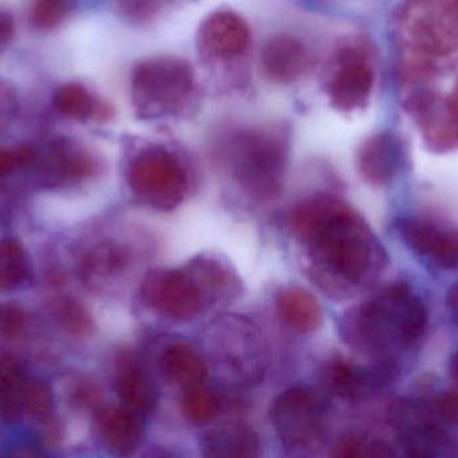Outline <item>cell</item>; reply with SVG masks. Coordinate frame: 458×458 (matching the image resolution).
Returning <instances> with one entry per match:
<instances>
[{
    "label": "cell",
    "mask_w": 458,
    "mask_h": 458,
    "mask_svg": "<svg viewBox=\"0 0 458 458\" xmlns=\"http://www.w3.org/2000/svg\"><path fill=\"white\" fill-rule=\"evenodd\" d=\"M293 236L306 245L310 274L330 298L369 292L389 268V255L365 218L344 199L311 196L288 218Z\"/></svg>",
    "instance_id": "1"
},
{
    "label": "cell",
    "mask_w": 458,
    "mask_h": 458,
    "mask_svg": "<svg viewBox=\"0 0 458 458\" xmlns=\"http://www.w3.org/2000/svg\"><path fill=\"white\" fill-rule=\"evenodd\" d=\"M429 328V307L405 280L385 285L339 320L341 338L352 351L403 373L424 350Z\"/></svg>",
    "instance_id": "2"
},
{
    "label": "cell",
    "mask_w": 458,
    "mask_h": 458,
    "mask_svg": "<svg viewBox=\"0 0 458 458\" xmlns=\"http://www.w3.org/2000/svg\"><path fill=\"white\" fill-rule=\"evenodd\" d=\"M288 137L275 126H255L234 132L225 147L229 174L240 190L256 202L280 195L288 164Z\"/></svg>",
    "instance_id": "3"
},
{
    "label": "cell",
    "mask_w": 458,
    "mask_h": 458,
    "mask_svg": "<svg viewBox=\"0 0 458 458\" xmlns=\"http://www.w3.org/2000/svg\"><path fill=\"white\" fill-rule=\"evenodd\" d=\"M196 93L195 70L179 56H150L131 74V104L142 120L180 117L192 108Z\"/></svg>",
    "instance_id": "4"
},
{
    "label": "cell",
    "mask_w": 458,
    "mask_h": 458,
    "mask_svg": "<svg viewBox=\"0 0 458 458\" xmlns=\"http://www.w3.org/2000/svg\"><path fill=\"white\" fill-rule=\"evenodd\" d=\"M397 23L411 56L432 61L458 51V0H405Z\"/></svg>",
    "instance_id": "5"
},
{
    "label": "cell",
    "mask_w": 458,
    "mask_h": 458,
    "mask_svg": "<svg viewBox=\"0 0 458 458\" xmlns=\"http://www.w3.org/2000/svg\"><path fill=\"white\" fill-rule=\"evenodd\" d=\"M126 182L139 201L160 212L177 209L188 191L184 164L160 145H150L133 156L126 169Z\"/></svg>",
    "instance_id": "6"
},
{
    "label": "cell",
    "mask_w": 458,
    "mask_h": 458,
    "mask_svg": "<svg viewBox=\"0 0 458 458\" xmlns=\"http://www.w3.org/2000/svg\"><path fill=\"white\" fill-rule=\"evenodd\" d=\"M390 428L409 457H456L454 430L441 424L421 393L393 401L387 411Z\"/></svg>",
    "instance_id": "7"
},
{
    "label": "cell",
    "mask_w": 458,
    "mask_h": 458,
    "mask_svg": "<svg viewBox=\"0 0 458 458\" xmlns=\"http://www.w3.org/2000/svg\"><path fill=\"white\" fill-rule=\"evenodd\" d=\"M269 416L277 437L288 451L312 454L325 445L327 411L311 390L295 387L282 393L272 402Z\"/></svg>",
    "instance_id": "8"
},
{
    "label": "cell",
    "mask_w": 458,
    "mask_h": 458,
    "mask_svg": "<svg viewBox=\"0 0 458 458\" xmlns=\"http://www.w3.org/2000/svg\"><path fill=\"white\" fill-rule=\"evenodd\" d=\"M370 46L362 39L347 40L336 50L326 78V94L334 109L355 113L365 109L374 89Z\"/></svg>",
    "instance_id": "9"
},
{
    "label": "cell",
    "mask_w": 458,
    "mask_h": 458,
    "mask_svg": "<svg viewBox=\"0 0 458 458\" xmlns=\"http://www.w3.org/2000/svg\"><path fill=\"white\" fill-rule=\"evenodd\" d=\"M393 230L411 255L436 272H458V225L425 214L395 218Z\"/></svg>",
    "instance_id": "10"
},
{
    "label": "cell",
    "mask_w": 458,
    "mask_h": 458,
    "mask_svg": "<svg viewBox=\"0 0 458 458\" xmlns=\"http://www.w3.org/2000/svg\"><path fill=\"white\" fill-rule=\"evenodd\" d=\"M403 371L382 363L355 362L349 358L335 357L323 368L326 389L350 403L365 402L386 392L400 381Z\"/></svg>",
    "instance_id": "11"
},
{
    "label": "cell",
    "mask_w": 458,
    "mask_h": 458,
    "mask_svg": "<svg viewBox=\"0 0 458 458\" xmlns=\"http://www.w3.org/2000/svg\"><path fill=\"white\" fill-rule=\"evenodd\" d=\"M142 301L168 319L188 322L207 307L193 277L185 268L152 271L142 280Z\"/></svg>",
    "instance_id": "12"
},
{
    "label": "cell",
    "mask_w": 458,
    "mask_h": 458,
    "mask_svg": "<svg viewBox=\"0 0 458 458\" xmlns=\"http://www.w3.org/2000/svg\"><path fill=\"white\" fill-rule=\"evenodd\" d=\"M405 109L419 124L428 150L435 153L458 150V78L444 99L432 89H422L406 99Z\"/></svg>",
    "instance_id": "13"
},
{
    "label": "cell",
    "mask_w": 458,
    "mask_h": 458,
    "mask_svg": "<svg viewBox=\"0 0 458 458\" xmlns=\"http://www.w3.org/2000/svg\"><path fill=\"white\" fill-rule=\"evenodd\" d=\"M409 167V152L403 137L382 131L363 140L358 148L357 169L373 187H387Z\"/></svg>",
    "instance_id": "14"
},
{
    "label": "cell",
    "mask_w": 458,
    "mask_h": 458,
    "mask_svg": "<svg viewBox=\"0 0 458 458\" xmlns=\"http://www.w3.org/2000/svg\"><path fill=\"white\" fill-rule=\"evenodd\" d=\"M250 30L239 13L217 10L198 30V48L209 61L229 62L244 56L250 48Z\"/></svg>",
    "instance_id": "15"
},
{
    "label": "cell",
    "mask_w": 458,
    "mask_h": 458,
    "mask_svg": "<svg viewBox=\"0 0 458 458\" xmlns=\"http://www.w3.org/2000/svg\"><path fill=\"white\" fill-rule=\"evenodd\" d=\"M31 167L47 182L62 183L91 177L96 171V161L74 143L58 139L40 151L34 150Z\"/></svg>",
    "instance_id": "16"
},
{
    "label": "cell",
    "mask_w": 458,
    "mask_h": 458,
    "mask_svg": "<svg viewBox=\"0 0 458 458\" xmlns=\"http://www.w3.org/2000/svg\"><path fill=\"white\" fill-rule=\"evenodd\" d=\"M311 53L303 40L290 34L269 38L260 53L264 74L280 85L296 82L311 67Z\"/></svg>",
    "instance_id": "17"
},
{
    "label": "cell",
    "mask_w": 458,
    "mask_h": 458,
    "mask_svg": "<svg viewBox=\"0 0 458 458\" xmlns=\"http://www.w3.org/2000/svg\"><path fill=\"white\" fill-rule=\"evenodd\" d=\"M184 268L198 284L207 306L228 304L239 298L242 282L227 261L201 255L192 258Z\"/></svg>",
    "instance_id": "18"
},
{
    "label": "cell",
    "mask_w": 458,
    "mask_h": 458,
    "mask_svg": "<svg viewBox=\"0 0 458 458\" xmlns=\"http://www.w3.org/2000/svg\"><path fill=\"white\" fill-rule=\"evenodd\" d=\"M144 419L123 408H105L99 411L97 427L107 449L117 456H131L144 440Z\"/></svg>",
    "instance_id": "19"
},
{
    "label": "cell",
    "mask_w": 458,
    "mask_h": 458,
    "mask_svg": "<svg viewBox=\"0 0 458 458\" xmlns=\"http://www.w3.org/2000/svg\"><path fill=\"white\" fill-rule=\"evenodd\" d=\"M206 457L250 458L260 454V440L250 428L242 424L222 425L208 430L201 438Z\"/></svg>",
    "instance_id": "20"
},
{
    "label": "cell",
    "mask_w": 458,
    "mask_h": 458,
    "mask_svg": "<svg viewBox=\"0 0 458 458\" xmlns=\"http://www.w3.org/2000/svg\"><path fill=\"white\" fill-rule=\"evenodd\" d=\"M117 394L121 406L141 419L152 416L157 409V387L139 365H129L123 368L117 381Z\"/></svg>",
    "instance_id": "21"
},
{
    "label": "cell",
    "mask_w": 458,
    "mask_h": 458,
    "mask_svg": "<svg viewBox=\"0 0 458 458\" xmlns=\"http://www.w3.org/2000/svg\"><path fill=\"white\" fill-rule=\"evenodd\" d=\"M282 319L296 333H310L320 327L323 312L317 298L299 287L284 288L276 296Z\"/></svg>",
    "instance_id": "22"
},
{
    "label": "cell",
    "mask_w": 458,
    "mask_h": 458,
    "mask_svg": "<svg viewBox=\"0 0 458 458\" xmlns=\"http://www.w3.org/2000/svg\"><path fill=\"white\" fill-rule=\"evenodd\" d=\"M160 370L166 381L184 390L204 384L207 378L206 363L192 347L185 343L172 344L164 350Z\"/></svg>",
    "instance_id": "23"
},
{
    "label": "cell",
    "mask_w": 458,
    "mask_h": 458,
    "mask_svg": "<svg viewBox=\"0 0 458 458\" xmlns=\"http://www.w3.org/2000/svg\"><path fill=\"white\" fill-rule=\"evenodd\" d=\"M54 107L59 113L77 121H106L112 117V108L94 97L85 86L77 82L61 86L54 94Z\"/></svg>",
    "instance_id": "24"
},
{
    "label": "cell",
    "mask_w": 458,
    "mask_h": 458,
    "mask_svg": "<svg viewBox=\"0 0 458 458\" xmlns=\"http://www.w3.org/2000/svg\"><path fill=\"white\" fill-rule=\"evenodd\" d=\"M131 252L115 242H104L94 247L83 263V272L89 279H110L128 269Z\"/></svg>",
    "instance_id": "25"
},
{
    "label": "cell",
    "mask_w": 458,
    "mask_h": 458,
    "mask_svg": "<svg viewBox=\"0 0 458 458\" xmlns=\"http://www.w3.org/2000/svg\"><path fill=\"white\" fill-rule=\"evenodd\" d=\"M27 379L23 370L10 358L0 359V414L5 421H15L21 416V393Z\"/></svg>",
    "instance_id": "26"
},
{
    "label": "cell",
    "mask_w": 458,
    "mask_h": 458,
    "mask_svg": "<svg viewBox=\"0 0 458 458\" xmlns=\"http://www.w3.org/2000/svg\"><path fill=\"white\" fill-rule=\"evenodd\" d=\"M182 411L191 422L196 425L211 424L220 411V400L204 384L195 385L184 390Z\"/></svg>",
    "instance_id": "27"
},
{
    "label": "cell",
    "mask_w": 458,
    "mask_h": 458,
    "mask_svg": "<svg viewBox=\"0 0 458 458\" xmlns=\"http://www.w3.org/2000/svg\"><path fill=\"white\" fill-rule=\"evenodd\" d=\"M29 274L26 255L18 242H0V292H7L21 285Z\"/></svg>",
    "instance_id": "28"
},
{
    "label": "cell",
    "mask_w": 458,
    "mask_h": 458,
    "mask_svg": "<svg viewBox=\"0 0 458 458\" xmlns=\"http://www.w3.org/2000/svg\"><path fill=\"white\" fill-rule=\"evenodd\" d=\"M333 456L338 457H393L395 452L386 441L379 438L363 437L360 435H346L336 441Z\"/></svg>",
    "instance_id": "29"
},
{
    "label": "cell",
    "mask_w": 458,
    "mask_h": 458,
    "mask_svg": "<svg viewBox=\"0 0 458 458\" xmlns=\"http://www.w3.org/2000/svg\"><path fill=\"white\" fill-rule=\"evenodd\" d=\"M74 5L75 0H34L30 19L37 29H55L74 10Z\"/></svg>",
    "instance_id": "30"
},
{
    "label": "cell",
    "mask_w": 458,
    "mask_h": 458,
    "mask_svg": "<svg viewBox=\"0 0 458 458\" xmlns=\"http://www.w3.org/2000/svg\"><path fill=\"white\" fill-rule=\"evenodd\" d=\"M21 406L32 419L46 421L50 419L54 410L53 392L42 382L27 381L21 393Z\"/></svg>",
    "instance_id": "31"
},
{
    "label": "cell",
    "mask_w": 458,
    "mask_h": 458,
    "mask_svg": "<svg viewBox=\"0 0 458 458\" xmlns=\"http://www.w3.org/2000/svg\"><path fill=\"white\" fill-rule=\"evenodd\" d=\"M59 317L67 331L75 335H86L93 330V322L83 307L74 301H64L59 308Z\"/></svg>",
    "instance_id": "32"
},
{
    "label": "cell",
    "mask_w": 458,
    "mask_h": 458,
    "mask_svg": "<svg viewBox=\"0 0 458 458\" xmlns=\"http://www.w3.org/2000/svg\"><path fill=\"white\" fill-rule=\"evenodd\" d=\"M26 325L23 309L15 304L0 306V335L5 338H16L21 335Z\"/></svg>",
    "instance_id": "33"
},
{
    "label": "cell",
    "mask_w": 458,
    "mask_h": 458,
    "mask_svg": "<svg viewBox=\"0 0 458 458\" xmlns=\"http://www.w3.org/2000/svg\"><path fill=\"white\" fill-rule=\"evenodd\" d=\"M16 169H23L19 150L13 151L10 148L0 147V183Z\"/></svg>",
    "instance_id": "34"
},
{
    "label": "cell",
    "mask_w": 458,
    "mask_h": 458,
    "mask_svg": "<svg viewBox=\"0 0 458 458\" xmlns=\"http://www.w3.org/2000/svg\"><path fill=\"white\" fill-rule=\"evenodd\" d=\"M158 3L160 0H123L126 13L140 16V18H145V16L155 13L157 10Z\"/></svg>",
    "instance_id": "35"
},
{
    "label": "cell",
    "mask_w": 458,
    "mask_h": 458,
    "mask_svg": "<svg viewBox=\"0 0 458 458\" xmlns=\"http://www.w3.org/2000/svg\"><path fill=\"white\" fill-rule=\"evenodd\" d=\"M13 34V18L10 13L0 11V53L7 48Z\"/></svg>",
    "instance_id": "36"
},
{
    "label": "cell",
    "mask_w": 458,
    "mask_h": 458,
    "mask_svg": "<svg viewBox=\"0 0 458 458\" xmlns=\"http://www.w3.org/2000/svg\"><path fill=\"white\" fill-rule=\"evenodd\" d=\"M445 308L452 323L458 327V280L446 292Z\"/></svg>",
    "instance_id": "37"
},
{
    "label": "cell",
    "mask_w": 458,
    "mask_h": 458,
    "mask_svg": "<svg viewBox=\"0 0 458 458\" xmlns=\"http://www.w3.org/2000/svg\"><path fill=\"white\" fill-rule=\"evenodd\" d=\"M448 371L449 376L458 386V349L449 358Z\"/></svg>",
    "instance_id": "38"
}]
</instances>
